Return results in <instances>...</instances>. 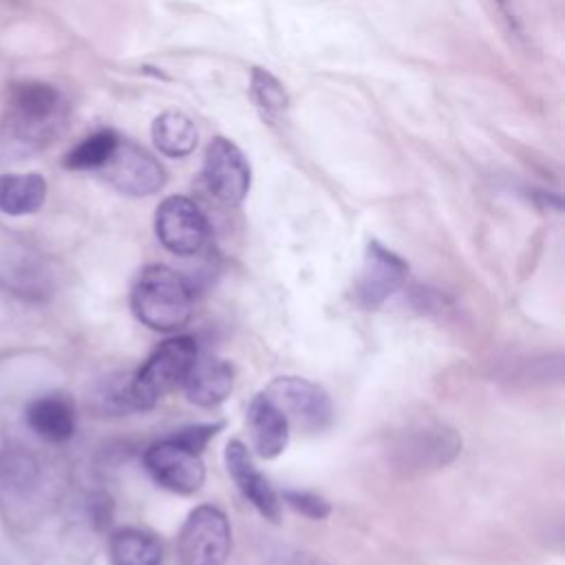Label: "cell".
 Masks as SVG:
<instances>
[{
	"mask_svg": "<svg viewBox=\"0 0 565 565\" xmlns=\"http://www.w3.org/2000/svg\"><path fill=\"white\" fill-rule=\"evenodd\" d=\"M232 552V527L212 503L196 505L181 525L177 556L181 565H225Z\"/></svg>",
	"mask_w": 565,
	"mask_h": 565,
	"instance_id": "obj_4",
	"label": "cell"
},
{
	"mask_svg": "<svg viewBox=\"0 0 565 565\" xmlns=\"http://www.w3.org/2000/svg\"><path fill=\"white\" fill-rule=\"evenodd\" d=\"M29 428L46 441H66L75 433V406L68 395L46 393L26 406Z\"/></svg>",
	"mask_w": 565,
	"mask_h": 565,
	"instance_id": "obj_14",
	"label": "cell"
},
{
	"mask_svg": "<svg viewBox=\"0 0 565 565\" xmlns=\"http://www.w3.org/2000/svg\"><path fill=\"white\" fill-rule=\"evenodd\" d=\"M408 276V265L395 252L377 241H369L360 276L355 280V300L364 309H377L395 291L402 289Z\"/></svg>",
	"mask_w": 565,
	"mask_h": 565,
	"instance_id": "obj_10",
	"label": "cell"
},
{
	"mask_svg": "<svg viewBox=\"0 0 565 565\" xmlns=\"http://www.w3.org/2000/svg\"><path fill=\"white\" fill-rule=\"evenodd\" d=\"M274 565H329L324 563L322 558H318L316 554H309V552H298V550H282Z\"/></svg>",
	"mask_w": 565,
	"mask_h": 565,
	"instance_id": "obj_22",
	"label": "cell"
},
{
	"mask_svg": "<svg viewBox=\"0 0 565 565\" xmlns=\"http://www.w3.org/2000/svg\"><path fill=\"white\" fill-rule=\"evenodd\" d=\"M143 466L161 488L177 494H192L205 481L201 452L179 444L174 437L150 444L143 452Z\"/></svg>",
	"mask_w": 565,
	"mask_h": 565,
	"instance_id": "obj_7",
	"label": "cell"
},
{
	"mask_svg": "<svg viewBox=\"0 0 565 565\" xmlns=\"http://www.w3.org/2000/svg\"><path fill=\"white\" fill-rule=\"evenodd\" d=\"M46 181L38 172L0 174V212L9 216L33 214L44 205Z\"/></svg>",
	"mask_w": 565,
	"mask_h": 565,
	"instance_id": "obj_15",
	"label": "cell"
},
{
	"mask_svg": "<svg viewBox=\"0 0 565 565\" xmlns=\"http://www.w3.org/2000/svg\"><path fill=\"white\" fill-rule=\"evenodd\" d=\"M154 232L168 252L177 256H194L207 245L210 223L192 199L174 194L159 203Z\"/></svg>",
	"mask_w": 565,
	"mask_h": 565,
	"instance_id": "obj_6",
	"label": "cell"
},
{
	"mask_svg": "<svg viewBox=\"0 0 565 565\" xmlns=\"http://www.w3.org/2000/svg\"><path fill=\"white\" fill-rule=\"evenodd\" d=\"M119 135L110 128L97 130L73 146L64 157V168L68 170H99L117 148Z\"/></svg>",
	"mask_w": 565,
	"mask_h": 565,
	"instance_id": "obj_18",
	"label": "cell"
},
{
	"mask_svg": "<svg viewBox=\"0 0 565 565\" xmlns=\"http://www.w3.org/2000/svg\"><path fill=\"white\" fill-rule=\"evenodd\" d=\"M99 172L117 192L128 196L154 194L166 183V170L161 163L150 152L126 139L117 141V148Z\"/></svg>",
	"mask_w": 565,
	"mask_h": 565,
	"instance_id": "obj_8",
	"label": "cell"
},
{
	"mask_svg": "<svg viewBox=\"0 0 565 565\" xmlns=\"http://www.w3.org/2000/svg\"><path fill=\"white\" fill-rule=\"evenodd\" d=\"M289 428L291 426L280 413V408L265 393L254 395V399L247 406V430L258 457H278L287 448Z\"/></svg>",
	"mask_w": 565,
	"mask_h": 565,
	"instance_id": "obj_13",
	"label": "cell"
},
{
	"mask_svg": "<svg viewBox=\"0 0 565 565\" xmlns=\"http://www.w3.org/2000/svg\"><path fill=\"white\" fill-rule=\"evenodd\" d=\"M110 561L113 565H161V543L137 527H121L110 536Z\"/></svg>",
	"mask_w": 565,
	"mask_h": 565,
	"instance_id": "obj_16",
	"label": "cell"
},
{
	"mask_svg": "<svg viewBox=\"0 0 565 565\" xmlns=\"http://www.w3.org/2000/svg\"><path fill=\"white\" fill-rule=\"evenodd\" d=\"M68 119L60 88L26 79L9 88L0 117V161H22L55 141Z\"/></svg>",
	"mask_w": 565,
	"mask_h": 565,
	"instance_id": "obj_1",
	"label": "cell"
},
{
	"mask_svg": "<svg viewBox=\"0 0 565 565\" xmlns=\"http://www.w3.org/2000/svg\"><path fill=\"white\" fill-rule=\"evenodd\" d=\"M282 501L291 510H296V512H300V514H305L309 519H318V521L329 516V512H331L329 501L322 499L316 492H309V490H285L282 492Z\"/></svg>",
	"mask_w": 565,
	"mask_h": 565,
	"instance_id": "obj_20",
	"label": "cell"
},
{
	"mask_svg": "<svg viewBox=\"0 0 565 565\" xmlns=\"http://www.w3.org/2000/svg\"><path fill=\"white\" fill-rule=\"evenodd\" d=\"M194 291L190 282L166 265H148L130 291L135 318L152 331L174 333L192 318Z\"/></svg>",
	"mask_w": 565,
	"mask_h": 565,
	"instance_id": "obj_2",
	"label": "cell"
},
{
	"mask_svg": "<svg viewBox=\"0 0 565 565\" xmlns=\"http://www.w3.org/2000/svg\"><path fill=\"white\" fill-rule=\"evenodd\" d=\"M225 468L241 490V494L271 523L280 521V497L265 479V475L254 466L249 450L243 441L232 439L225 446Z\"/></svg>",
	"mask_w": 565,
	"mask_h": 565,
	"instance_id": "obj_11",
	"label": "cell"
},
{
	"mask_svg": "<svg viewBox=\"0 0 565 565\" xmlns=\"http://www.w3.org/2000/svg\"><path fill=\"white\" fill-rule=\"evenodd\" d=\"M203 181L207 190L227 205H236L247 196L252 170L234 141L214 137L207 143L203 159Z\"/></svg>",
	"mask_w": 565,
	"mask_h": 565,
	"instance_id": "obj_9",
	"label": "cell"
},
{
	"mask_svg": "<svg viewBox=\"0 0 565 565\" xmlns=\"http://www.w3.org/2000/svg\"><path fill=\"white\" fill-rule=\"evenodd\" d=\"M181 386L192 404L203 406V408L218 406L227 399V395L232 393V386H234L232 364L216 355L199 353Z\"/></svg>",
	"mask_w": 565,
	"mask_h": 565,
	"instance_id": "obj_12",
	"label": "cell"
},
{
	"mask_svg": "<svg viewBox=\"0 0 565 565\" xmlns=\"http://www.w3.org/2000/svg\"><path fill=\"white\" fill-rule=\"evenodd\" d=\"M263 393L280 408L289 426L302 433H320L333 419V404L329 393L307 377H276Z\"/></svg>",
	"mask_w": 565,
	"mask_h": 565,
	"instance_id": "obj_5",
	"label": "cell"
},
{
	"mask_svg": "<svg viewBox=\"0 0 565 565\" xmlns=\"http://www.w3.org/2000/svg\"><path fill=\"white\" fill-rule=\"evenodd\" d=\"M252 95L267 119H276L287 110V93L282 84L263 68H254Z\"/></svg>",
	"mask_w": 565,
	"mask_h": 565,
	"instance_id": "obj_19",
	"label": "cell"
},
{
	"mask_svg": "<svg viewBox=\"0 0 565 565\" xmlns=\"http://www.w3.org/2000/svg\"><path fill=\"white\" fill-rule=\"evenodd\" d=\"M196 126L190 117L177 110L161 113L152 124V141L166 157H185L196 146Z\"/></svg>",
	"mask_w": 565,
	"mask_h": 565,
	"instance_id": "obj_17",
	"label": "cell"
},
{
	"mask_svg": "<svg viewBox=\"0 0 565 565\" xmlns=\"http://www.w3.org/2000/svg\"><path fill=\"white\" fill-rule=\"evenodd\" d=\"M199 355L196 340L192 335H174L163 340L137 369L126 386L128 406L148 411L157 406L161 397L183 384L190 366Z\"/></svg>",
	"mask_w": 565,
	"mask_h": 565,
	"instance_id": "obj_3",
	"label": "cell"
},
{
	"mask_svg": "<svg viewBox=\"0 0 565 565\" xmlns=\"http://www.w3.org/2000/svg\"><path fill=\"white\" fill-rule=\"evenodd\" d=\"M223 428V422H214V424H192L185 428H179L177 433H172L170 437H174L179 444L192 448L194 452H201L205 448V444Z\"/></svg>",
	"mask_w": 565,
	"mask_h": 565,
	"instance_id": "obj_21",
	"label": "cell"
}]
</instances>
